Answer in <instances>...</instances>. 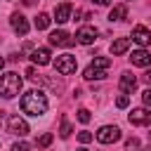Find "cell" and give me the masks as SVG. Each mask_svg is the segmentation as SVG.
<instances>
[{"label":"cell","instance_id":"8fae6325","mask_svg":"<svg viewBox=\"0 0 151 151\" xmlns=\"http://www.w3.org/2000/svg\"><path fill=\"white\" fill-rule=\"evenodd\" d=\"M71 9H73L71 2H61V5L54 9V21H57V24H66L68 17H71Z\"/></svg>","mask_w":151,"mask_h":151},{"label":"cell","instance_id":"7402d4cb","mask_svg":"<svg viewBox=\"0 0 151 151\" xmlns=\"http://www.w3.org/2000/svg\"><path fill=\"white\" fill-rule=\"evenodd\" d=\"M125 149H127V151H134V149H139V139H137V137H130V139L125 142Z\"/></svg>","mask_w":151,"mask_h":151},{"label":"cell","instance_id":"52a82bcc","mask_svg":"<svg viewBox=\"0 0 151 151\" xmlns=\"http://www.w3.org/2000/svg\"><path fill=\"white\" fill-rule=\"evenodd\" d=\"M7 127H9V132H12V134H19V137L28 134V125H26V120H21L19 116H9Z\"/></svg>","mask_w":151,"mask_h":151},{"label":"cell","instance_id":"5b68a950","mask_svg":"<svg viewBox=\"0 0 151 151\" xmlns=\"http://www.w3.org/2000/svg\"><path fill=\"white\" fill-rule=\"evenodd\" d=\"M97 139H99L101 144H113V142L120 139V127H116V125H104V127H99Z\"/></svg>","mask_w":151,"mask_h":151},{"label":"cell","instance_id":"6da1fadb","mask_svg":"<svg viewBox=\"0 0 151 151\" xmlns=\"http://www.w3.org/2000/svg\"><path fill=\"white\" fill-rule=\"evenodd\" d=\"M21 111L28 116H42L47 111V97L40 90H31L21 97Z\"/></svg>","mask_w":151,"mask_h":151},{"label":"cell","instance_id":"7a4b0ae2","mask_svg":"<svg viewBox=\"0 0 151 151\" xmlns=\"http://www.w3.org/2000/svg\"><path fill=\"white\" fill-rule=\"evenodd\" d=\"M21 85H24V83H21V76L14 73V71L0 76V97H2V99H12V97H17L19 90H21Z\"/></svg>","mask_w":151,"mask_h":151},{"label":"cell","instance_id":"f546056e","mask_svg":"<svg viewBox=\"0 0 151 151\" xmlns=\"http://www.w3.org/2000/svg\"><path fill=\"white\" fill-rule=\"evenodd\" d=\"M144 151H151V146H146V149H144Z\"/></svg>","mask_w":151,"mask_h":151},{"label":"cell","instance_id":"277c9868","mask_svg":"<svg viewBox=\"0 0 151 151\" xmlns=\"http://www.w3.org/2000/svg\"><path fill=\"white\" fill-rule=\"evenodd\" d=\"M54 68H57L61 76H71V73H76L78 61H76V57H73V54H61V57H57V59H54Z\"/></svg>","mask_w":151,"mask_h":151},{"label":"cell","instance_id":"cb8c5ba5","mask_svg":"<svg viewBox=\"0 0 151 151\" xmlns=\"http://www.w3.org/2000/svg\"><path fill=\"white\" fill-rule=\"evenodd\" d=\"M78 142H83V144H87V142H92V132H87V130H83V132H78Z\"/></svg>","mask_w":151,"mask_h":151},{"label":"cell","instance_id":"603a6c76","mask_svg":"<svg viewBox=\"0 0 151 151\" xmlns=\"http://www.w3.org/2000/svg\"><path fill=\"white\" fill-rule=\"evenodd\" d=\"M127 104H130V97H127V94H120V97L116 99V106H118V109H125Z\"/></svg>","mask_w":151,"mask_h":151},{"label":"cell","instance_id":"44dd1931","mask_svg":"<svg viewBox=\"0 0 151 151\" xmlns=\"http://www.w3.org/2000/svg\"><path fill=\"white\" fill-rule=\"evenodd\" d=\"M90 118H92V116H90L87 109H78V120H80V123H90Z\"/></svg>","mask_w":151,"mask_h":151},{"label":"cell","instance_id":"83f0119b","mask_svg":"<svg viewBox=\"0 0 151 151\" xmlns=\"http://www.w3.org/2000/svg\"><path fill=\"white\" fill-rule=\"evenodd\" d=\"M92 2H97V5H101V7H104V5H109L111 0H92Z\"/></svg>","mask_w":151,"mask_h":151},{"label":"cell","instance_id":"8992f818","mask_svg":"<svg viewBox=\"0 0 151 151\" xmlns=\"http://www.w3.org/2000/svg\"><path fill=\"white\" fill-rule=\"evenodd\" d=\"M73 38L66 33V31H54V33H50V45H54V47H73Z\"/></svg>","mask_w":151,"mask_h":151},{"label":"cell","instance_id":"f1b7e54d","mask_svg":"<svg viewBox=\"0 0 151 151\" xmlns=\"http://www.w3.org/2000/svg\"><path fill=\"white\" fill-rule=\"evenodd\" d=\"M2 66H5V59H2V57H0V71H2Z\"/></svg>","mask_w":151,"mask_h":151},{"label":"cell","instance_id":"9c48e42d","mask_svg":"<svg viewBox=\"0 0 151 151\" xmlns=\"http://www.w3.org/2000/svg\"><path fill=\"white\" fill-rule=\"evenodd\" d=\"M132 40H134L137 45L146 47V45H151V31L144 28V26H134V28H132Z\"/></svg>","mask_w":151,"mask_h":151},{"label":"cell","instance_id":"4fadbf2b","mask_svg":"<svg viewBox=\"0 0 151 151\" xmlns=\"http://www.w3.org/2000/svg\"><path fill=\"white\" fill-rule=\"evenodd\" d=\"M12 28L19 33V35H26L28 33V21H26V17L24 14H12Z\"/></svg>","mask_w":151,"mask_h":151},{"label":"cell","instance_id":"7c38bea8","mask_svg":"<svg viewBox=\"0 0 151 151\" xmlns=\"http://www.w3.org/2000/svg\"><path fill=\"white\" fill-rule=\"evenodd\" d=\"M94 38H97V31L90 28V26H83V28L76 33V40H78L80 45H90V42H94Z\"/></svg>","mask_w":151,"mask_h":151},{"label":"cell","instance_id":"d4e9b609","mask_svg":"<svg viewBox=\"0 0 151 151\" xmlns=\"http://www.w3.org/2000/svg\"><path fill=\"white\" fill-rule=\"evenodd\" d=\"M31 146L26 144V142H17V144H12V151H28Z\"/></svg>","mask_w":151,"mask_h":151},{"label":"cell","instance_id":"9a60e30c","mask_svg":"<svg viewBox=\"0 0 151 151\" xmlns=\"http://www.w3.org/2000/svg\"><path fill=\"white\" fill-rule=\"evenodd\" d=\"M134 87H137V78H134L132 73H123V76H120V90H123V94L132 92Z\"/></svg>","mask_w":151,"mask_h":151},{"label":"cell","instance_id":"5bb4252c","mask_svg":"<svg viewBox=\"0 0 151 151\" xmlns=\"http://www.w3.org/2000/svg\"><path fill=\"white\" fill-rule=\"evenodd\" d=\"M130 61H132L134 66H149V64H151V54H149L146 50H134L132 57H130Z\"/></svg>","mask_w":151,"mask_h":151},{"label":"cell","instance_id":"3957f363","mask_svg":"<svg viewBox=\"0 0 151 151\" xmlns=\"http://www.w3.org/2000/svg\"><path fill=\"white\" fill-rule=\"evenodd\" d=\"M109 68H111V59L109 57H94V61L85 68L83 78L85 80H101V78H106Z\"/></svg>","mask_w":151,"mask_h":151},{"label":"cell","instance_id":"ba28073f","mask_svg":"<svg viewBox=\"0 0 151 151\" xmlns=\"http://www.w3.org/2000/svg\"><path fill=\"white\" fill-rule=\"evenodd\" d=\"M130 123L132 125H151V111L149 109H132Z\"/></svg>","mask_w":151,"mask_h":151},{"label":"cell","instance_id":"30bf717a","mask_svg":"<svg viewBox=\"0 0 151 151\" xmlns=\"http://www.w3.org/2000/svg\"><path fill=\"white\" fill-rule=\"evenodd\" d=\"M52 54H50V50L47 47H35L33 50V54H31V59H33V64H38V66H47L52 59H50Z\"/></svg>","mask_w":151,"mask_h":151},{"label":"cell","instance_id":"2e32d148","mask_svg":"<svg viewBox=\"0 0 151 151\" xmlns=\"http://www.w3.org/2000/svg\"><path fill=\"white\" fill-rule=\"evenodd\" d=\"M125 17H127V7L125 5H116L111 9V14H109V21H123Z\"/></svg>","mask_w":151,"mask_h":151},{"label":"cell","instance_id":"4316f807","mask_svg":"<svg viewBox=\"0 0 151 151\" xmlns=\"http://www.w3.org/2000/svg\"><path fill=\"white\" fill-rule=\"evenodd\" d=\"M144 80H146V83L151 85V71H146V73H144Z\"/></svg>","mask_w":151,"mask_h":151},{"label":"cell","instance_id":"4dcf8cb0","mask_svg":"<svg viewBox=\"0 0 151 151\" xmlns=\"http://www.w3.org/2000/svg\"><path fill=\"white\" fill-rule=\"evenodd\" d=\"M78 151H87V149H78Z\"/></svg>","mask_w":151,"mask_h":151},{"label":"cell","instance_id":"1f68e13d","mask_svg":"<svg viewBox=\"0 0 151 151\" xmlns=\"http://www.w3.org/2000/svg\"><path fill=\"white\" fill-rule=\"evenodd\" d=\"M149 137H151V132H149Z\"/></svg>","mask_w":151,"mask_h":151},{"label":"cell","instance_id":"ac0fdd59","mask_svg":"<svg viewBox=\"0 0 151 151\" xmlns=\"http://www.w3.org/2000/svg\"><path fill=\"white\" fill-rule=\"evenodd\" d=\"M50 21H52V19H50V14L40 12V14L35 17V28H38V31H45V28L50 26Z\"/></svg>","mask_w":151,"mask_h":151},{"label":"cell","instance_id":"e0dca14e","mask_svg":"<svg viewBox=\"0 0 151 151\" xmlns=\"http://www.w3.org/2000/svg\"><path fill=\"white\" fill-rule=\"evenodd\" d=\"M127 47H130V38H118L116 42H111L113 54H123V52H127Z\"/></svg>","mask_w":151,"mask_h":151},{"label":"cell","instance_id":"d6986e66","mask_svg":"<svg viewBox=\"0 0 151 151\" xmlns=\"http://www.w3.org/2000/svg\"><path fill=\"white\" fill-rule=\"evenodd\" d=\"M35 144H38V149H45V146H50V144H52V134H50V132H45V134H42V137H40Z\"/></svg>","mask_w":151,"mask_h":151},{"label":"cell","instance_id":"ffe728a7","mask_svg":"<svg viewBox=\"0 0 151 151\" xmlns=\"http://www.w3.org/2000/svg\"><path fill=\"white\" fill-rule=\"evenodd\" d=\"M59 134H61L64 139L71 134V125H68V120H66V118H61V130H59Z\"/></svg>","mask_w":151,"mask_h":151},{"label":"cell","instance_id":"484cf974","mask_svg":"<svg viewBox=\"0 0 151 151\" xmlns=\"http://www.w3.org/2000/svg\"><path fill=\"white\" fill-rule=\"evenodd\" d=\"M142 101H144V104H146V106H151V87H149V90H144V92H142Z\"/></svg>","mask_w":151,"mask_h":151}]
</instances>
